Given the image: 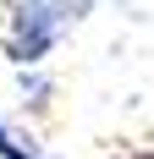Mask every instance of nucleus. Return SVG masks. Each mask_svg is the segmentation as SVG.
<instances>
[{"label":"nucleus","instance_id":"obj_1","mask_svg":"<svg viewBox=\"0 0 154 159\" xmlns=\"http://www.w3.org/2000/svg\"><path fill=\"white\" fill-rule=\"evenodd\" d=\"M61 33H66V11L55 0H11L0 49H6V61H11L17 71H33V66H44L50 55H55Z\"/></svg>","mask_w":154,"mask_h":159},{"label":"nucleus","instance_id":"obj_2","mask_svg":"<svg viewBox=\"0 0 154 159\" xmlns=\"http://www.w3.org/2000/svg\"><path fill=\"white\" fill-rule=\"evenodd\" d=\"M0 159H55V154H50L33 132H17V126L0 121Z\"/></svg>","mask_w":154,"mask_h":159},{"label":"nucleus","instance_id":"obj_3","mask_svg":"<svg viewBox=\"0 0 154 159\" xmlns=\"http://www.w3.org/2000/svg\"><path fill=\"white\" fill-rule=\"evenodd\" d=\"M50 93H55V82H50V77H39V66H33V71H22V104H28L33 115H39V110H50Z\"/></svg>","mask_w":154,"mask_h":159},{"label":"nucleus","instance_id":"obj_4","mask_svg":"<svg viewBox=\"0 0 154 159\" xmlns=\"http://www.w3.org/2000/svg\"><path fill=\"white\" fill-rule=\"evenodd\" d=\"M55 6L66 11V22H83V16L94 11V0H55Z\"/></svg>","mask_w":154,"mask_h":159},{"label":"nucleus","instance_id":"obj_5","mask_svg":"<svg viewBox=\"0 0 154 159\" xmlns=\"http://www.w3.org/2000/svg\"><path fill=\"white\" fill-rule=\"evenodd\" d=\"M116 159H154V148H127V154H116Z\"/></svg>","mask_w":154,"mask_h":159}]
</instances>
